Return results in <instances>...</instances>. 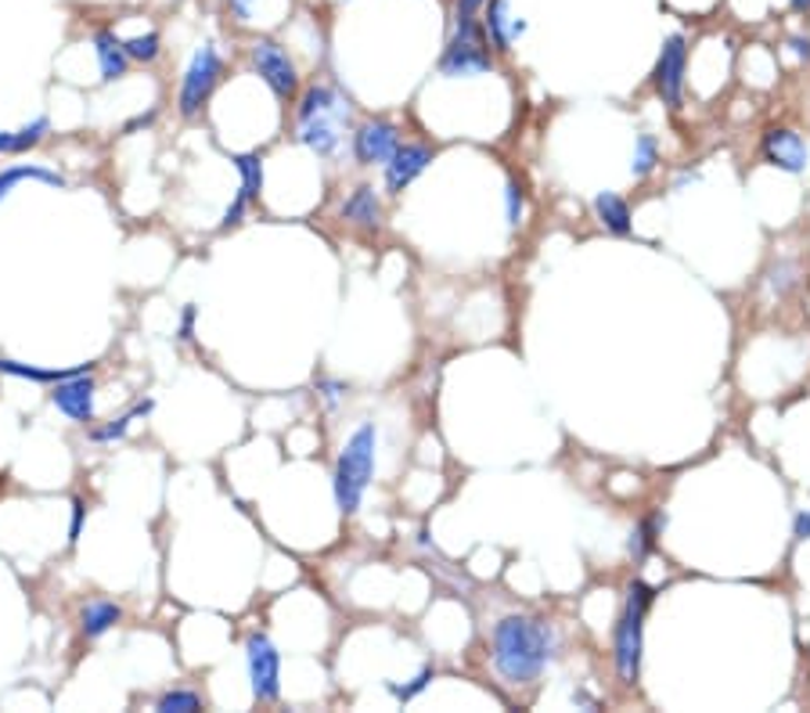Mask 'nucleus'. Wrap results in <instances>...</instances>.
Returning a JSON list of instances; mask_svg holds the SVG:
<instances>
[{
  "label": "nucleus",
  "mask_w": 810,
  "mask_h": 713,
  "mask_svg": "<svg viewBox=\"0 0 810 713\" xmlns=\"http://www.w3.org/2000/svg\"><path fill=\"white\" fill-rule=\"evenodd\" d=\"M559 631L544 620L504 616L494 627V671L508 685H530L559 656Z\"/></svg>",
  "instance_id": "f257e3e1"
},
{
  "label": "nucleus",
  "mask_w": 810,
  "mask_h": 713,
  "mask_svg": "<svg viewBox=\"0 0 810 713\" xmlns=\"http://www.w3.org/2000/svg\"><path fill=\"white\" fill-rule=\"evenodd\" d=\"M375 450H378V429L372 422H364L343 444L339 462H335V473H332L335 508L343 515H354L360 508L364 491H368V483L375 476Z\"/></svg>",
  "instance_id": "f03ea898"
},
{
  "label": "nucleus",
  "mask_w": 810,
  "mask_h": 713,
  "mask_svg": "<svg viewBox=\"0 0 810 713\" xmlns=\"http://www.w3.org/2000/svg\"><path fill=\"white\" fill-rule=\"evenodd\" d=\"M349 123V101L335 87H310L299 101V141L314 156H335L343 145V127Z\"/></svg>",
  "instance_id": "7ed1b4c3"
},
{
  "label": "nucleus",
  "mask_w": 810,
  "mask_h": 713,
  "mask_svg": "<svg viewBox=\"0 0 810 713\" xmlns=\"http://www.w3.org/2000/svg\"><path fill=\"white\" fill-rule=\"evenodd\" d=\"M655 602V591L645 581L626 584L623 613L613 627V648H616V674L623 685H638L641 677V656H645V616Z\"/></svg>",
  "instance_id": "20e7f679"
},
{
  "label": "nucleus",
  "mask_w": 810,
  "mask_h": 713,
  "mask_svg": "<svg viewBox=\"0 0 810 713\" xmlns=\"http://www.w3.org/2000/svg\"><path fill=\"white\" fill-rule=\"evenodd\" d=\"M486 72H494V55L483 22L480 19L454 22V37L439 55V76L462 80V76H486Z\"/></svg>",
  "instance_id": "39448f33"
},
{
  "label": "nucleus",
  "mask_w": 810,
  "mask_h": 713,
  "mask_svg": "<svg viewBox=\"0 0 810 713\" xmlns=\"http://www.w3.org/2000/svg\"><path fill=\"white\" fill-rule=\"evenodd\" d=\"M220 76H224L220 51L213 48V43H202V48L191 55V62L185 69V80H180V98H177L180 116L195 119L198 112H202V105L213 98V90H217Z\"/></svg>",
  "instance_id": "423d86ee"
},
{
  "label": "nucleus",
  "mask_w": 810,
  "mask_h": 713,
  "mask_svg": "<svg viewBox=\"0 0 810 713\" xmlns=\"http://www.w3.org/2000/svg\"><path fill=\"white\" fill-rule=\"evenodd\" d=\"M246 671H249L253 695L259 703L281 700V652L264 631H253L246 638Z\"/></svg>",
  "instance_id": "0eeeda50"
},
{
  "label": "nucleus",
  "mask_w": 810,
  "mask_h": 713,
  "mask_svg": "<svg viewBox=\"0 0 810 713\" xmlns=\"http://www.w3.org/2000/svg\"><path fill=\"white\" fill-rule=\"evenodd\" d=\"M249 58H253V69L259 72V80H264V83L274 90V98L288 101V98H293L296 90H299L296 62H293V58H288V51L281 48L278 40H270V37L256 40V43H253V51H249Z\"/></svg>",
  "instance_id": "6e6552de"
},
{
  "label": "nucleus",
  "mask_w": 810,
  "mask_h": 713,
  "mask_svg": "<svg viewBox=\"0 0 810 713\" xmlns=\"http://www.w3.org/2000/svg\"><path fill=\"white\" fill-rule=\"evenodd\" d=\"M684 69H688V40L681 33H674L663 40V51L655 58V72H652L655 95H660L666 109H674V112L684 105Z\"/></svg>",
  "instance_id": "1a4fd4ad"
},
{
  "label": "nucleus",
  "mask_w": 810,
  "mask_h": 713,
  "mask_svg": "<svg viewBox=\"0 0 810 713\" xmlns=\"http://www.w3.org/2000/svg\"><path fill=\"white\" fill-rule=\"evenodd\" d=\"M436 159V151L429 145H418V141H401L396 151L386 159V191L389 195H401L407 185H415V180L429 170V162Z\"/></svg>",
  "instance_id": "9d476101"
},
{
  "label": "nucleus",
  "mask_w": 810,
  "mask_h": 713,
  "mask_svg": "<svg viewBox=\"0 0 810 713\" xmlns=\"http://www.w3.org/2000/svg\"><path fill=\"white\" fill-rule=\"evenodd\" d=\"M396 145H401V130H396V123H389V119H368V123L357 127V133H354V156L360 166H375V162L386 166Z\"/></svg>",
  "instance_id": "9b49d317"
},
{
  "label": "nucleus",
  "mask_w": 810,
  "mask_h": 713,
  "mask_svg": "<svg viewBox=\"0 0 810 713\" xmlns=\"http://www.w3.org/2000/svg\"><path fill=\"white\" fill-rule=\"evenodd\" d=\"M95 393H98V386H95V378H90V372L72 375V378H66V383L55 386L51 404L62 415H69L72 422H83L87 426V422H95Z\"/></svg>",
  "instance_id": "f8f14e48"
},
{
  "label": "nucleus",
  "mask_w": 810,
  "mask_h": 713,
  "mask_svg": "<svg viewBox=\"0 0 810 713\" xmlns=\"http://www.w3.org/2000/svg\"><path fill=\"white\" fill-rule=\"evenodd\" d=\"M763 159H768L771 166H778V170H786V174H803L807 170V145L797 130H789V127H774L763 133Z\"/></svg>",
  "instance_id": "ddd939ff"
},
{
  "label": "nucleus",
  "mask_w": 810,
  "mask_h": 713,
  "mask_svg": "<svg viewBox=\"0 0 810 713\" xmlns=\"http://www.w3.org/2000/svg\"><path fill=\"white\" fill-rule=\"evenodd\" d=\"M483 29H486V40H491L497 51H512V43L526 33V19H515L508 0H486Z\"/></svg>",
  "instance_id": "4468645a"
},
{
  "label": "nucleus",
  "mask_w": 810,
  "mask_h": 713,
  "mask_svg": "<svg viewBox=\"0 0 810 713\" xmlns=\"http://www.w3.org/2000/svg\"><path fill=\"white\" fill-rule=\"evenodd\" d=\"M95 58H98V69H101V80L112 83V80H124L130 72V58L124 51V37H116V29H98L95 37Z\"/></svg>",
  "instance_id": "2eb2a0df"
},
{
  "label": "nucleus",
  "mask_w": 810,
  "mask_h": 713,
  "mask_svg": "<svg viewBox=\"0 0 810 713\" xmlns=\"http://www.w3.org/2000/svg\"><path fill=\"white\" fill-rule=\"evenodd\" d=\"M87 372L95 375V364H76V368H33V364L0 357V375L26 378V383H43V386H58V383H66V378H72V375H87Z\"/></svg>",
  "instance_id": "dca6fc26"
},
{
  "label": "nucleus",
  "mask_w": 810,
  "mask_h": 713,
  "mask_svg": "<svg viewBox=\"0 0 810 713\" xmlns=\"http://www.w3.org/2000/svg\"><path fill=\"white\" fill-rule=\"evenodd\" d=\"M594 214H599L605 231H613L620 238L631 235V206H626L616 191H599V195H594Z\"/></svg>",
  "instance_id": "f3484780"
},
{
  "label": "nucleus",
  "mask_w": 810,
  "mask_h": 713,
  "mask_svg": "<svg viewBox=\"0 0 810 713\" xmlns=\"http://www.w3.org/2000/svg\"><path fill=\"white\" fill-rule=\"evenodd\" d=\"M119 620H124V610H119L116 602H87L83 605V613H80V631H83V638H101V634H109Z\"/></svg>",
  "instance_id": "a211bd4d"
},
{
  "label": "nucleus",
  "mask_w": 810,
  "mask_h": 713,
  "mask_svg": "<svg viewBox=\"0 0 810 713\" xmlns=\"http://www.w3.org/2000/svg\"><path fill=\"white\" fill-rule=\"evenodd\" d=\"M343 217H346V220H354V224H360V227H368V231H375V227L382 224V202H378L375 188L360 185V188L343 202Z\"/></svg>",
  "instance_id": "6ab92c4d"
},
{
  "label": "nucleus",
  "mask_w": 810,
  "mask_h": 713,
  "mask_svg": "<svg viewBox=\"0 0 810 713\" xmlns=\"http://www.w3.org/2000/svg\"><path fill=\"white\" fill-rule=\"evenodd\" d=\"M22 180H40V185L66 188V180L55 170H43V166H8V170H0V202H4L8 195L22 185Z\"/></svg>",
  "instance_id": "aec40b11"
},
{
  "label": "nucleus",
  "mask_w": 810,
  "mask_h": 713,
  "mask_svg": "<svg viewBox=\"0 0 810 713\" xmlns=\"http://www.w3.org/2000/svg\"><path fill=\"white\" fill-rule=\"evenodd\" d=\"M663 526H666L663 515H649V519H641V523L631 529V541H626V552H631V558H634L638 566L652 555L655 537H660V529H663Z\"/></svg>",
  "instance_id": "412c9836"
},
{
  "label": "nucleus",
  "mask_w": 810,
  "mask_h": 713,
  "mask_svg": "<svg viewBox=\"0 0 810 713\" xmlns=\"http://www.w3.org/2000/svg\"><path fill=\"white\" fill-rule=\"evenodd\" d=\"M235 166L241 174V195H246L249 202H259V195H264V159L256 156V151H241L235 156Z\"/></svg>",
  "instance_id": "4be33fe9"
},
{
  "label": "nucleus",
  "mask_w": 810,
  "mask_h": 713,
  "mask_svg": "<svg viewBox=\"0 0 810 713\" xmlns=\"http://www.w3.org/2000/svg\"><path fill=\"white\" fill-rule=\"evenodd\" d=\"M151 407H156L151 400L134 404L127 415H119L116 422H109V426H101V429L90 433V439H95V444H112V439H124V436L130 433V426H134L137 418H148V415H151Z\"/></svg>",
  "instance_id": "5701e85b"
},
{
  "label": "nucleus",
  "mask_w": 810,
  "mask_h": 713,
  "mask_svg": "<svg viewBox=\"0 0 810 713\" xmlns=\"http://www.w3.org/2000/svg\"><path fill=\"white\" fill-rule=\"evenodd\" d=\"M655 162H660V141H655L652 133H638L634 159H631V177L634 180H645L655 170Z\"/></svg>",
  "instance_id": "b1692460"
},
{
  "label": "nucleus",
  "mask_w": 810,
  "mask_h": 713,
  "mask_svg": "<svg viewBox=\"0 0 810 713\" xmlns=\"http://www.w3.org/2000/svg\"><path fill=\"white\" fill-rule=\"evenodd\" d=\"M124 51H127L130 62L151 66L162 55V37L156 33V29H151V33H141V37H130V40H124Z\"/></svg>",
  "instance_id": "393cba45"
},
{
  "label": "nucleus",
  "mask_w": 810,
  "mask_h": 713,
  "mask_svg": "<svg viewBox=\"0 0 810 713\" xmlns=\"http://www.w3.org/2000/svg\"><path fill=\"white\" fill-rule=\"evenodd\" d=\"M156 710L159 713H195V710H202V695L191 689H174V692L159 695Z\"/></svg>",
  "instance_id": "a878e982"
},
{
  "label": "nucleus",
  "mask_w": 810,
  "mask_h": 713,
  "mask_svg": "<svg viewBox=\"0 0 810 713\" xmlns=\"http://www.w3.org/2000/svg\"><path fill=\"white\" fill-rule=\"evenodd\" d=\"M48 130H51V119H48V116H40V119H33V123H26L22 130H14V138H11V156H22V151L37 148Z\"/></svg>",
  "instance_id": "bb28decb"
},
{
  "label": "nucleus",
  "mask_w": 810,
  "mask_h": 713,
  "mask_svg": "<svg viewBox=\"0 0 810 713\" xmlns=\"http://www.w3.org/2000/svg\"><path fill=\"white\" fill-rule=\"evenodd\" d=\"M433 685V666H422V671H418V677H411L407 681V685H396V681H389V695H393V700H401V703H411V700H418V695L425 692V689H429Z\"/></svg>",
  "instance_id": "cd10ccee"
},
{
  "label": "nucleus",
  "mask_w": 810,
  "mask_h": 713,
  "mask_svg": "<svg viewBox=\"0 0 810 713\" xmlns=\"http://www.w3.org/2000/svg\"><path fill=\"white\" fill-rule=\"evenodd\" d=\"M504 217H508V227H518L526 217V195H523V185H518V180H508V185H504Z\"/></svg>",
  "instance_id": "c85d7f7f"
},
{
  "label": "nucleus",
  "mask_w": 810,
  "mask_h": 713,
  "mask_svg": "<svg viewBox=\"0 0 810 713\" xmlns=\"http://www.w3.org/2000/svg\"><path fill=\"white\" fill-rule=\"evenodd\" d=\"M346 389H349V386L339 383V378H317V393H320V397H325L328 407H339V400H343V393H346Z\"/></svg>",
  "instance_id": "c756f323"
},
{
  "label": "nucleus",
  "mask_w": 810,
  "mask_h": 713,
  "mask_svg": "<svg viewBox=\"0 0 810 713\" xmlns=\"http://www.w3.org/2000/svg\"><path fill=\"white\" fill-rule=\"evenodd\" d=\"M246 209H249V199L238 191V195H235V202L227 206V214H224V220H220V231H231V227H238L241 217H246Z\"/></svg>",
  "instance_id": "7c9ffc66"
},
{
  "label": "nucleus",
  "mask_w": 810,
  "mask_h": 713,
  "mask_svg": "<svg viewBox=\"0 0 810 713\" xmlns=\"http://www.w3.org/2000/svg\"><path fill=\"white\" fill-rule=\"evenodd\" d=\"M195 317H198V307H195V303H185V314H180V328H177V339L180 343H191L195 339Z\"/></svg>",
  "instance_id": "2f4dec72"
},
{
  "label": "nucleus",
  "mask_w": 810,
  "mask_h": 713,
  "mask_svg": "<svg viewBox=\"0 0 810 713\" xmlns=\"http://www.w3.org/2000/svg\"><path fill=\"white\" fill-rule=\"evenodd\" d=\"M483 8H486V0H457V4H454V22L476 19Z\"/></svg>",
  "instance_id": "473e14b6"
},
{
  "label": "nucleus",
  "mask_w": 810,
  "mask_h": 713,
  "mask_svg": "<svg viewBox=\"0 0 810 713\" xmlns=\"http://www.w3.org/2000/svg\"><path fill=\"white\" fill-rule=\"evenodd\" d=\"M83 515H87V505L80 497L72 501V523H69V544L80 541V529H83Z\"/></svg>",
  "instance_id": "72a5a7b5"
},
{
  "label": "nucleus",
  "mask_w": 810,
  "mask_h": 713,
  "mask_svg": "<svg viewBox=\"0 0 810 713\" xmlns=\"http://www.w3.org/2000/svg\"><path fill=\"white\" fill-rule=\"evenodd\" d=\"M792 537H797V541H810V512H800L797 519H792Z\"/></svg>",
  "instance_id": "f704fd0d"
},
{
  "label": "nucleus",
  "mask_w": 810,
  "mask_h": 713,
  "mask_svg": "<svg viewBox=\"0 0 810 713\" xmlns=\"http://www.w3.org/2000/svg\"><path fill=\"white\" fill-rule=\"evenodd\" d=\"M231 4V11L238 14L241 22H249V14H253V0H227Z\"/></svg>",
  "instance_id": "c9c22d12"
},
{
  "label": "nucleus",
  "mask_w": 810,
  "mask_h": 713,
  "mask_svg": "<svg viewBox=\"0 0 810 713\" xmlns=\"http://www.w3.org/2000/svg\"><path fill=\"white\" fill-rule=\"evenodd\" d=\"M789 43H792V51H797L800 58H810V37H807V40H803V37H792Z\"/></svg>",
  "instance_id": "e433bc0d"
},
{
  "label": "nucleus",
  "mask_w": 810,
  "mask_h": 713,
  "mask_svg": "<svg viewBox=\"0 0 810 713\" xmlns=\"http://www.w3.org/2000/svg\"><path fill=\"white\" fill-rule=\"evenodd\" d=\"M11 138H14V130H0V156H11Z\"/></svg>",
  "instance_id": "4c0bfd02"
},
{
  "label": "nucleus",
  "mask_w": 810,
  "mask_h": 713,
  "mask_svg": "<svg viewBox=\"0 0 810 713\" xmlns=\"http://www.w3.org/2000/svg\"><path fill=\"white\" fill-rule=\"evenodd\" d=\"M792 11H810V0H789Z\"/></svg>",
  "instance_id": "58836bf2"
}]
</instances>
